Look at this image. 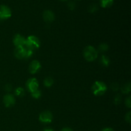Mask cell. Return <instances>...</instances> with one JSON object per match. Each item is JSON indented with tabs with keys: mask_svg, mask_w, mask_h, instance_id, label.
I'll return each mask as SVG.
<instances>
[{
	"mask_svg": "<svg viewBox=\"0 0 131 131\" xmlns=\"http://www.w3.org/2000/svg\"><path fill=\"white\" fill-rule=\"evenodd\" d=\"M33 54V51L27 48L25 46H19L15 47L14 55L19 60L29 58Z\"/></svg>",
	"mask_w": 131,
	"mask_h": 131,
	"instance_id": "6da1fadb",
	"label": "cell"
},
{
	"mask_svg": "<svg viewBox=\"0 0 131 131\" xmlns=\"http://www.w3.org/2000/svg\"><path fill=\"white\" fill-rule=\"evenodd\" d=\"M107 89V85L101 81H97L93 84L92 86V91L93 95L95 96L103 95Z\"/></svg>",
	"mask_w": 131,
	"mask_h": 131,
	"instance_id": "7a4b0ae2",
	"label": "cell"
},
{
	"mask_svg": "<svg viewBox=\"0 0 131 131\" xmlns=\"http://www.w3.org/2000/svg\"><path fill=\"white\" fill-rule=\"evenodd\" d=\"M83 56L88 61H93L98 57V51L92 46H88L83 51Z\"/></svg>",
	"mask_w": 131,
	"mask_h": 131,
	"instance_id": "3957f363",
	"label": "cell"
},
{
	"mask_svg": "<svg viewBox=\"0 0 131 131\" xmlns=\"http://www.w3.org/2000/svg\"><path fill=\"white\" fill-rule=\"evenodd\" d=\"M25 47L32 51L38 49L40 46V41L37 38V37L34 35L29 36L27 38H26Z\"/></svg>",
	"mask_w": 131,
	"mask_h": 131,
	"instance_id": "277c9868",
	"label": "cell"
},
{
	"mask_svg": "<svg viewBox=\"0 0 131 131\" xmlns=\"http://www.w3.org/2000/svg\"><path fill=\"white\" fill-rule=\"evenodd\" d=\"M11 9L5 5H0V21L6 20L11 17Z\"/></svg>",
	"mask_w": 131,
	"mask_h": 131,
	"instance_id": "5b68a950",
	"label": "cell"
},
{
	"mask_svg": "<svg viewBox=\"0 0 131 131\" xmlns=\"http://www.w3.org/2000/svg\"><path fill=\"white\" fill-rule=\"evenodd\" d=\"M53 116L49 111H42L39 115V120L43 124H49L52 121Z\"/></svg>",
	"mask_w": 131,
	"mask_h": 131,
	"instance_id": "8992f818",
	"label": "cell"
},
{
	"mask_svg": "<svg viewBox=\"0 0 131 131\" xmlns=\"http://www.w3.org/2000/svg\"><path fill=\"white\" fill-rule=\"evenodd\" d=\"M27 90L29 91L30 93L35 92L38 88V82L36 78H32L28 79L26 84Z\"/></svg>",
	"mask_w": 131,
	"mask_h": 131,
	"instance_id": "52a82bcc",
	"label": "cell"
},
{
	"mask_svg": "<svg viewBox=\"0 0 131 131\" xmlns=\"http://www.w3.org/2000/svg\"><path fill=\"white\" fill-rule=\"evenodd\" d=\"M3 102L6 107H11L14 106L15 103V99L12 94L7 93L3 99Z\"/></svg>",
	"mask_w": 131,
	"mask_h": 131,
	"instance_id": "ba28073f",
	"label": "cell"
},
{
	"mask_svg": "<svg viewBox=\"0 0 131 131\" xmlns=\"http://www.w3.org/2000/svg\"><path fill=\"white\" fill-rule=\"evenodd\" d=\"M41 64L38 60H33L30 63L29 65V72L31 74H35L40 70Z\"/></svg>",
	"mask_w": 131,
	"mask_h": 131,
	"instance_id": "9c48e42d",
	"label": "cell"
},
{
	"mask_svg": "<svg viewBox=\"0 0 131 131\" xmlns=\"http://www.w3.org/2000/svg\"><path fill=\"white\" fill-rule=\"evenodd\" d=\"M42 17H43V20L45 22L50 23L54 21V20L55 19V15L52 11H51L50 10H46L43 12Z\"/></svg>",
	"mask_w": 131,
	"mask_h": 131,
	"instance_id": "30bf717a",
	"label": "cell"
},
{
	"mask_svg": "<svg viewBox=\"0 0 131 131\" xmlns=\"http://www.w3.org/2000/svg\"><path fill=\"white\" fill-rule=\"evenodd\" d=\"M26 42V38H24L22 35L16 34L13 38V43L15 47L19 46H24Z\"/></svg>",
	"mask_w": 131,
	"mask_h": 131,
	"instance_id": "8fae6325",
	"label": "cell"
},
{
	"mask_svg": "<svg viewBox=\"0 0 131 131\" xmlns=\"http://www.w3.org/2000/svg\"><path fill=\"white\" fill-rule=\"evenodd\" d=\"M113 3L114 0H100V5L103 8L111 7Z\"/></svg>",
	"mask_w": 131,
	"mask_h": 131,
	"instance_id": "7c38bea8",
	"label": "cell"
},
{
	"mask_svg": "<svg viewBox=\"0 0 131 131\" xmlns=\"http://www.w3.org/2000/svg\"><path fill=\"white\" fill-rule=\"evenodd\" d=\"M100 63L104 67H108L110 64V60L106 55H102L100 58Z\"/></svg>",
	"mask_w": 131,
	"mask_h": 131,
	"instance_id": "4fadbf2b",
	"label": "cell"
},
{
	"mask_svg": "<svg viewBox=\"0 0 131 131\" xmlns=\"http://www.w3.org/2000/svg\"><path fill=\"white\" fill-rule=\"evenodd\" d=\"M54 84V80L51 77H47L43 81V84L47 88H50Z\"/></svg>",
	"mask_w": 131,
	"mask_h": 131,
	"instance_id": "5bb4252c",
	"label": "cell"
},
{
	"mask_svg": "<svg viewBox=\"0 0 131 131\" xmlns=\"http://www.w3.org/2000/svg\"><path fill=\"white\" fill-rule=\"evenodd\" d=\"M130 83H127L126 84H124L122 87L121 88V90L122 92L123 93H125V94H127L129 93L130 92Z\"/></svg>",
	"mask_w": 131,
	"mask_h": 131,
	"instance_id": "9a60e30c",
	"label": "cell"
},
{
	"mask_svg": "<svg viewBox=\"0 0 131 131\" xmlns=\"http://www.w3.org/2000/svg\"><path fill=\"white\" fill-rule=\"evenodd\" d=\"M15 95L17 97H22L24 95V90L22 87H17L15 90Z\"/></svg>",
	"mask_w": 131,
	"mask_h": 131,
	"instance_id": "2e32d148",
	"label": "cell"
},
{
	"mask_svg": "<svg viewBox=\"0 0 131 131\" xmlns=\"http://www.w3.org/2000/svg\"><path fill=\"white\" fill-rule=\"evenodd\" d=\"M31 95L33 98L35 99H38L40 98L41 96H42V92H41L40 90L38 89L36 91H35V92L31 93Z\"/></svg>",
	"mask_w": 131,
	"mask_h": 131,
	"instance_id": "e0dca14e",
	"label": "cell"
},
{
	"mask_svg": "<svg viewBox=\"0 0 131 131\" xmlns=\"http://www.w3.org/2000/svg\"><path fill=\"white\" fill-rule=\"evenodd\" d=\"M109 46L107 43H101V44L99 45V51H101V52H106L108 50Z\"/></svg>",
	"mask_w": 131,
	"mask_h": 131,
	"instance_id": "ac0fdd59",
	"label": "cell"
},
{
	"mask_svg": "<svg viewBox=\"0 0 131 131\" xmlns=\"http://www.w3.org/2000/svg\"><path fill=\"white\" fill-rule=\"evenodd\" d=\"M98 10V6L95 4H92V5H90L88 7V11L90 13H95Z\"/></svg>",
	"mask_w": 131,
	"mask_h": 131,
	"instance_id": "d6986e66",
	"label": "cell"
},
{
	"mask_svg": "<svg viewBox=\"0 0 131 131\" xmlns=\"http://www.w3.org/2000/svg\"><path fill=\"white\" fill-rule=\"evenodd\" d=\"M121 101L122 98L121 97H120V95L117 94L115 96V97H114V103L116 105L119 104L120 103V102H121Z\"/></svg>",
	"mask_w": 131,
	"mask_h": 131,
	"instance_id": "ffe728a7",
	"label": "cell"
},
{
	"mask_svg": "<svg viewBox=\"0 0 131 131\" xmlns=\"http://www.w3.org/2000/svg\"><path fill=\"white\" fill-rule=\"evenodd\" d=\"M111 88L114 92H117L119 90V88H120V86H119V84L118 83H114L111 85Z\"/></svg>",
	"mask_w": 131,
	"mask_h": 131,
	"instance_id": "44dd1931",
	"label": "cell"
},
{
	"mask_svg": "<svg viewBox=\"0 0 131 131\" xmlns=\"http://www.w3.org/2000/svg\"><path fill=\"white\" fill-rule=\"evenodd\" d=\"M68 8H69L70 10H73L75 8V6H76V5H75V3L74 1H70V2L68 3Z\"/></svg>",
	"mask_w": 131,
	"mask_h": 131,
	"instance_id": "7402d4cb",
	"label": "cell"
},
{
	"mask_svg": "<svg viewBox=\"0 0 131 131\" xmlns=\"http://www.w3.org/2000/svg\"><path fill=\"white\" fill-rule=\"evenodd\" d=\"M125 121L127 122V123H129V124H130L131 122V112L130 111H129V112L127 113L125 115Z\"/></svg>",
	"mask_w": 131,
	"mask_h": 131,
	"instance_id": "603a6c76",
	"label": "cell"
},
{
	"mask_svg": "<svg viewBox=\"0 0 131 131\" xmlns=\"http://www.w3.org/2000/svg\"><path fill=\"white\" fill-rule=\"evenodd\" d=\"M125 105L127 107L129 108H130L131 107V102H130V96L128 97L127 98L125 99Z\"/></svg>",
	"mask_w": 131,
	"mask_h": 131,
	"instance_id": "cb8c5ba5",
	"label": "cell"
},
{
	"mask_svg": "<svg viewBox=\"0 0 131 131\" xmlns=\"http://www.w3.org/2000/svg\"><path fill=\"white\" fill-rule=\"evenodd\" d=\"M5 90L7 92H11V90H12V86L10 84H6L5 86Z\"/></svg>",
	"mask_w": 131,
	"mask_h": 131,
	"instance_id": "d4e9b609",
	"label": "cell"
},
{
	"mask_svg": "<svg viewBox=\"0 0 131 131\" xmlns=\"http://www.w3.org/2000/svg\"><path fill=\"white\" fill-rule=\"evenodd\" d=\"M61 131H74L70 127H64L61 129Z\"/></svg>",
	"mask_w": 131,
	"mask_h": 131,
	"instance_id": "484cf974",
	"label": "cell"
},
{
	"mask_svg": "<svg viewBox=\"0 0 131 131\" xmlns=\"http://www.w3.org/2000/svg\"><path fill=\"white\" fill-rule=\"evenodd\" d=\"M101 131H115L112 128H110V127H107V128H104V129H102Z\"/></svg>",
	"mask_w": 131,
	"mask_h": 131,
	"instance_id": "4316f807",
	"label": "cell"
},
{
	"mask_svg": "<svg viewBox=\"0 0 131 131\" xmlns=\"http://www.w3.org/2000/svg\"><path fill=\"white\" fill-rule=\"evenodd\" d=\"M43 131H54V130L51 127H46L43 129Z\"/></svg>",
	"mask_w": 131,
	"mask_h": 131,
	"instance_id": "83f0119b",
	"label": "cell"
},
{
	"mask_svg": "<svg viewBox=\"0 0 131 131\" xmlns=\"http://www.w3.org/2000/svg\"><path fill=\"white\" fill-rule=\"evenodd\" d=\"M60 1H68V0H60Z\"/></svg>",
	"mask_w": 131,
	"mask_h": 131,
	"instance_id": "f1b7e54d",
	"label": "cell"
}]
</instances>
